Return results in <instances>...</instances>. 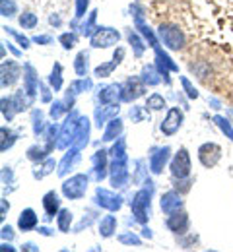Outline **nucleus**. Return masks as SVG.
Listing matches in <instances>:
<instances>
[{
    "label": "nucleus",
    "mask_w": 233,
    "mask_h": 252,
    "mask_svg": "<svg viewBox=\"0 0 233 252\" xmlns=\"http://www.w3.org/2000/svg\"><path fill=\"white\" fill-rule=\"evenodd\" d=\"M111 163H109V179L113 189H125L129 183V158H127V142L125 138H117L113 148L109 150Z\"/></svg>",
    "instance_id": "1"
},
{
    "label": "nucleus",
    "mask_w": 233,
    "mask_h": 252,
    "mask_svg": "<svg viewBox=\"0 0 233 252\" xmlns=\"http://www.w3.org/2000/svg\"><path fill=\"white\" fill-rule=\"evenodd\" d=\"M144 189H140L134 198L131 200V210H133L134 220L142 225H146L148 220H150V204H152V194H154V185L150 179L144 181Z\"/></svg>",
    "instance_id": "2"
},
{
    "label": "nucleus",
    "mask_w": 233,
    "mask_h": 252,
    "mask_svg": "<svg viewBox=\"0 0 233 252\" xmlns=\"http://www.w3.org/2000/svg\"><path fill=\"white\" fill-rule=\"evenodd\" d=\"M88 183H90V177L84 175V173H78L74 177L67 179L63 183V194L67 200H80L86 196V190H88Z\"/></svg>",
    "instance_id": "3"
},
{
    "label": "nucleus",
    "mask_w": 233,
    "mask_h": 252,
    "mask_svg": "<svg viewBox=\"0 0 233 252\" xmlns=\"http://www.w3.org/2000/svg\"><path fill=\"white\" fill-rule=\"evenodd\" d=\"M160 37H162V41H164V45H166L169 51H181L183 47H185V43H187V39H185V33L179 30V26H173V24H162L160 26Z\"/></svg>",
    "instance_id": "4"
},
{
    "label": "nucleus",
    "mask_w": 233,
    "mask_h": 252,
    "mask_svg": "<svg viewBox=\"0 0 233 252\" xmlns=\"http://www.w3.org/2000/svg\"><path fill=\"white\" fill-rule=\"evenodd\" d=\"M121 41V33L113 28H98L94 35L90 37V43L94 49H107V47H113Z\"/></svg>",
    "instance_id": "5"
},
{
    "label": "nucleus",
    "mask_w": 233,
    "mask_h": 252,
    "mask_svg": "<svg viewBox=\"0 0 233 252\" xmlns=\"http://www.w3.org/2000/svg\"><path fill=\"white\" fill-rule=\"evenodd\" d=\"M94 200H96V204L103 208V210H109V212H119L121 208H123V196L121 194H115V192H111V190L107 189H98L96 190V196H94Z\"/></svg>",
    "instance_id": "6"
},
{
    "label": "nucleus",
    "mask_w": 233,
    "mask_h": 252,
    "mask_svg": "<svg viewBox=\"0 0 233 252\" xmlns=\"http://www.w3.org/2000/svg\"><path fill=\"white\" fill-rule=\"evenodd\" d=\"M169 169H171L173 179H187L191 175V156L185 148H181L175 154V158L169 163Z\"/></svg>",
    "instance_id": "7"
},
{
    "label": "nucleus",
    "mask_w": 233,
    "mask_h": 252,
    "mask_svg": "<svg viewBox=\"0 0 233 252\" xmlns=\"http://www.w3.org/2000/svg\"><path fill=\"white\" fill-rule=\"evenodd\" d=\"M78 119H80L78 111H70V115L67 117L65 125H63L61 132H59V144H57L59 150H67L68 146H72V142H74V134H76Z\"/></svg>",
    "instance_id": "8"
},
{
    "label": "nucleus",
    "mask_w": 233,
    "mask_h": 252,
    "mask_svg": "<svg viewBox=\"0 0 233 252\" xmlns=\"http://www.w3.org/2000/svg\"><path fill=\"white\" fill-rule=\"evenodd\" d=\"M146 94V82L138 76L129 78L125 84H123V90H121V101L123 103H133L138 97Z\"/></svg>",
    "instance_id": "9"
},
{
    "label": "nucleus",
    "mask_w": 233,
    "mask_h": 252,
    "mask_svg": "<svg viewBox=\"0 0 233 252\" xmlns=\"http://www.w3.org/2000/svg\"><path fill=\"white\" fill-rule=\"evenodd\" d=\"M183 111L179 109V107H171L169 111H167L166 119L162 121V126H160V130H162V134H166V136H173V134H177L179 132V128L183 126Z\"/></svg>",
    "instance_id": "10"
},
{
    "label": "nucleus",
    "mask_w": 233,
    "mask_h": 252,
    "mask_svg": "<svg viewBox=\"0 0 233 252\" xmlns=\"http://www.w3.org/2000/svg\"><path fill=\"white\" fill-rule=\"evenodd\" d=\"M166 225L173 235H181V237H183V235H187V233H189V227H191L189 214H185L183 210H177V212L169 214Z\"/></svg>",
    "instance_id": "11"
},
{
    "label": "nucleus",
    "mask_w": 233,
    "mask_h": 252,
    "mask_svg": "<svg viewBox=\"0 0 233 252\" xmlns=\"http://www.w3.org/2000/svg\"><path fill=\"white\" fill-rule=\"evenodd\" d=\"M222 159V148L214 142H206L199 148V161L204 167H214L218 165V161Z\"/></svg>",
    "instance_id": "12"
},
{
    "label": "nucleus",
    "mask_w": 233,
    "mask_h": 252,
    "mask_svg": "<svg viewBox=\"0 0 233 252\" xmlns=\"http://www.w3.org/2000/svg\"><path fill=\"white\" fill-rule=\"evenodd\" d=\"M0 74H2V78H0L2 88H10V86H14V84L20 80V76H22V66L8 59V61H4L2 66H0Z\"/></svg>",
    "instance_id": "13"
},
{
    "label": "nucleus",
    "mask_w": 233,
    "mask_h": 252,
    "mask_svg": "<svg viewBox=\"0 0 233 252\" xmlns=\"http://www.w3.org/2000/svg\"><path fill=\"white\" fill-rule=\"evenodd\" d=\"M171 156V148L164 146V148H152V154H150V171L154 175H162L166 163L169 161Z\"/></svg>",
    "instance_id": "14"
},
{
    "label": "nucleus",
    "mask_w": 233,
    "mask_h": 252,
    "mask_svg": "<svg viewBox=\"0 0 233 252\" xmlns=\"http://www.w3.org/2000/svg\"><path fill=\"white\" fill-rule=\"evenodd\" d=\"M156 51V68L160 70V74L164 76V82L169 84L171 80H169V72H177L179 70V66L171 61V57L167 55L166 51H162L160 47H156L154 49Z\"/></svg>",
    "instance_id": "15"
},
{
    "label": "nucleus",
    "mask_w": 233,
    "mask_h": 252,
    "mask_svg": "<svg viewBox=\"0 0 233 252\" xmlns=\"http://www.w3.org/2000/svg\"><path fill=\"white\" fill-rule=\"evenodd\" d=\"M109 152H105V150H98L96 154H94V169H92V173H94V179L101 183L107 175H109V156H107Z\"/></svg>",
    "instance_id": "16"
},
{
    "label": "nucleus",
    "mask_w": 233,
    "mask_h": 252,
    "mask_svg": "<svg viewBox=\"0 0 233 252\" xmlns=\"http://www.w3.org/2000/svg\"><path fill=\"white\" fill-rule=\"evenodd\" d=\"M90 130H92V125H90V119L88 117H80L78 119V125H76V134H74V142L72 146L84 150L90 142Z\"/></svg>",
    "instance_id": "17"
},
{
    "label": "nucleus",
    "mask_w": 233,
    "mask_h": 252,
    "mask_svg": "<svg viewBox=\"0 0 233 252\" xmlns=\"http://www.w3.org/2000/svg\"><path fill=\"white\" fill-rule=\"evenodd\" d=\"M183 198H181V192H177V190H169L166 192L164 196H162V202H160V206H162V212L164 214H173V212H177V210H183Z\"/></svg>",
    "instance_id": "18"
},
{
    "label": "nucleus",
    "mask_w": 233,
    "mask_h": 252,
    "mask_svg": "<svg viewBox=\"0 0 233 252\" xmlns=\"http://www.w3.org/2000/svg\"><path fill=\"white\" fill-rule=\"evenodd\" d=\"M80 148H76V146H70V150H68L67 154H65V158H63V161L59 163V177H67L68 173L78 165V161H80Z\"/></svg>",
    "instance_id": "19"
},
{
    "label": "nucleus",
    "mask_w": 233,
    "mask_h": 252,
    "mask_svg": "<svg viewBox=\"0 0 233 252\" xmlns=\"http://www.w3.org/2000/svg\"><path fill=\"white\" fill-rule=\"evenodd\" d=\"M119 101L117 103H111V105H103V107H98L96 113H94V121H96V126L101 128L103 125H107L111 119H115L119 115Z\"/></svg>",
    "instance_id": "20"
},
{
    "label": "nucleus",
    "mask_w": 233,
    "mask_h": 252,
    "mask_svg": "<svg viewBox=\"0 0 233 252\" xmlns=\"http://www.w3.org/2000/svg\"><path fill=\"white\" fill-rule=\"evenodd\" d=\"M123 59H125V49H121V47H119V49L115 51V55H113V61H111V63L100 64V66L94 70V76H98V78H107V76H111V74H113V70L123 63Z\"/></svg>",
    "instance_id": "21"
},
{
    "label": "nucleus",
    "mask_w": 233,
    "mask_h": 252,
    "mask_svg": "<svg viewBox=\"0 0 233 252\" xmlns=\"http://www.w3.org/2000/svg\"><path fill=\"white\" fill-rule=\"evenodd\" d=\"M39 86H41V82H39V76H37L35 68L30 63L24 64V88H26V92L32 97H35L39 92Z\"/></svg>",
    "instance_id": "22"
},
{
    "label": "nucleus",
    "mask_w": 233,
    "mask_h": 252,
    "mask_svg": "<svg viewBox=\"0 0 233 252\" xmlns=\"http://www.w3.org/2000/svg\"><path fill=\"white\" fill-rule=\"evenodd\" d=\"M121 90H123L121 84H109V86L100 88V94H98L100 103L101 105H111V103L121 101Z\"/></svg>",
    "instance_id": "23"
},
{
    "label": "nucleus",
    "mask_w": 233,
    "mask_h": 252,
    "mask_svg": "<svg viewBox=\"0 0 233 252\" xmlns=\"http://www.w3.org/2000/svg\"><path fill=\"white\" fill-rule=\"evenodd\" d=\"M43 208H45V214H47V220H53L55 216H59L61 212V198L55 190L47 192L43 196Z\"/></svg>",
    "instance_id": "24"
},
{
    "label": "nucleus",
    "mask_w": 233,
    "mask_h": 252,
    "mask_svg": "<svg viewBox=\"0 0 233 252\" xmlns=\"http://www.w3.org/2000/svg\"><path fill=\"white\" fill-rule=\"evenodd\" d=\"M123 130H125L123 121H121L119 117H115V119H111V121L107 123V128H105L101 140H103V142H113V140H117V138L123 136Z\"/></svg>",
    "instance_id": "25"
},
{
    "label": "nucleus",
    "mask_w": 233,
    "mask_h": 252,
    "mask_svg": "<svg viewBox=\"0 0 233 252\" xmlns=\"http://www.w3.org/2000/svg\"><path fill=\"white\" fill-rule=\"evenodd\" d=\"M18 227H20V231H24V233L33 231L35 227H37V214H35L32 208H26V210L20 214V218H18Z\"/></svg>",
    "instance_id": "26"
},
{
    "label": "nucleus",
    "mask_w": 233,
    "mask_h": 252,
    "mask_svg": "<svg viewBox=\"0 0 233 252\" xmlns=\"http://www.w3.org/2000/svg\"><path fill=\"white\" fill-rule=\"evenodd\" d=\"M140 78L146 82V86H158V84H162V80H164V76L160 74V70L156 68V64H152V66H144Z\"/></svg>",
    "instance_id": "27"
},
{
    "label": "nucleus",
    "mask_w": 233,
    "mask_h": 252,
    "mask_svg": "<svg viewBox=\"0 0 233 252\" xmlns=\"http://www.w3.org/2000/svg\"><path fill=\"white\" fill-rule=\"evenodd\" d=\"M55 167H57V161L51 158L43 159V161H39L37 165H35L33 169V179H43V177H47V175H51L53 171H55Z\"/></svg>",
    "instance_id": "28"
},
{
    "label": "nucleus",
    "mask_w": 233,
    "mask_h": 252,
    "mask_svg": "<svg viewBox=\"0 0 233 252\" xmlns=\"http://www.w3.org/2000/svg\"><path fill=\"white\" fill-rule=\"evenodd\" d=\"M88 70H90V55L86 51H80L74 59V72L80 76V78H86L88 76Z\"/></svg>",
    "instance_id": "29"
},
{
    "label": "nucleus",
    "mask_w": 233,
    "mask_h": 252,
    "mask_svg": "<svg viewBox=\"0 0 233 252\" xmlns=\"http://www.w3.org/2000/svg\"><path fill=\"white\" fill-rule=\"evenodd\" d=\"M12 97H14V105H16V109H18V113L30 109L32 103H33V97L26 92V88H24V90H18Z\"/></svg>",
    "instance_id": "30"
},
{
    "label": "nucleus",
    "mask_w": 233,
    "mask_h": 252,
    "mask_svg": "<svg viewBox=\"0 0 233 252\" xmlns=\"http://www.w3.org/2000/svg\"><path fill=\"white\" fill-rule=\"evenodd\" d=\"M115 231H117V218L115 216H105L100 221V235L103 239H109V237L115 235Z\"/></svg>",
    "instance_id": "31"
},
{
    "label": "nucleus",
    "mask_w": 233,
    "mask_h": 252,
    "mask_svg": "<svg viewBox=\"0 0 233 252\" xmlns=\"http://www.w3.org/2000/svg\"><path fill=\"white\" fill-rule=\"evenodd\" d=\"M0 136H2V140H0V152H8L18 142V134L14 130L6 128V126L0 128Z\"/></svg>",
    "instance_id": "32"
},
{
    "label": "nucleus",
    "mask_w": 233,
    "mask_h": 252,
    "mask_svg": "<svg viewBox=\"0 0 233 252\" xmlns=\"http://www.w3.org/2000/svg\"><path fill=\"white\" fill-rule=\"evenodd\" d=\"M32 126H33V134L35 136H43L47 125H45V117H43V111L41 109H33L32 111Z\"/></svg>",
    "instance_id": "33"
},
{
    "label": "nucleus",
    "mask_w": 233,
    "mask_h": 252,
    "mask_svg": "<svg viewBox=\"0 0 233 252\" xmlns=\"http://www.w3.org/2000/svg\"><path fill=\"white\" fill-rule=\"evenodd\" d=\"M49 86H51L53 92H61V88H63V66H61L59 63H55L53 70H51Z\"/></svg>",
    "instance_id": "34"
},
{
    "label": "nucleus",
    "mask_w": 233,
    "mask_h": 252,
    "mask_svg": "<svg viewBox=\"0 0 233 252\" xmlns=\"http://www.w3.org/2000/svg\"><path fill=\"white\" fill-rule=\"evenodd\" d=\"M92 88H94V84H92V80H90V78H80V80H74V82L70 84L68 94L80 95V94H84V92H90Z\"/></svg>",
    "instance_id": "35"
},
{
    "label": "nucleus",
    "mask_w": 233,
    "mask_h": 252,
    "mask_svg": "<svg viewBox=\"0 0 233 252\" xmlns=\"http://www.w3.org/2000/svg\"><path fill=\"white\" fill-rule=\"evenodd\" d=\"M127 39H129V43H131V47H133V53L136 59H140L142 55H144V51H146V45H144V41L138 37V33H134L133 30H129L127 33Z\"/></svg>",
    "instance_id": "36"
},
{
    "label": "nucleus",
    "mask_w": 233,
    "mask_h": 252,
    "mask_svg": "<svg viewBox=\"0 0 233 252\" xmlns=\"http://www.w3.org/2000/svg\"><path fill=\"white\" fill-rule=\"evenodd\" d=\"M0 105H2V117H4V121L10 123L14 119V115L18 113V109L14 105V97H2L0 99Z\"/></svg>",
    "instance_id": "37"
},
{
    "label": "nucleus",
    "mask_w": 233,
    "mask_h": 252,
    "mask_svg": "<svg viewBox=\"0 0 233 252\" xmlns=\"http://www.w3.org/2000/svg\"><path fill=\"white\" fill-rule=\"evenodd\" d=\"M96 20H98V10H92V12H90V16H88V20L80 26V33H82V35H86V37H92L94 32L98 30V28H96Z\"/></svg>",
    "instance_id": "38"
},
{
    "label": "nucleus",
    "mask_w": 233,
    "mask_h": 252,
    "mask_svg": "<svg viewBox=\"0 0 233 252\" xmlns=\"http://www.w3.org/2000/svg\"><path fill=\"white\" fill-rule=\"evenodd\" d=\"M148 111H164V107H166V99H164V95L160 94H152L148 99H146V105H144Z\"/></svg>",
    "instance_id": "39"
},
{
    "label": "nucleus",
    "mask_w": 233,
    "mask_h": 252,
    "mask_svg": "<svg viewBox=\"0 0 233 252\" xmlns=\"http://www.w3.org/2000/svg\"><path fill=\"white\" fill-rule=\"evenodd\" d=\"M47 158H49V152H47L45 146H32L28 150V159L33 161V163H39V161H43V159Z\"/></svg>",
    "instance_id": "40"
},
{
    "label": "nucleus",
    "mask_w": 233,
    "mask_h": 252,
    "mask_svg": "<svg viewBox=\"0 0 233 252\" xmlns=\"http://www.w3.org/2000/svg\"><path fill=\"white\" fill-rule=\"evenodd\" d=\"M70 223H72V212L70 210H61L59 216H57V225L63 233L70 231Z\"/></svg>",
    "instance_id": "41"
},
{
    "label": "nucleus",
    "mask_w": 233,
    "mask_h": 252,
    "mask_svg": "<svg viewBox=\"0 0 233 252\" xmlns=\"http://www.w3.org/2000/svg\"><path fill=\"white\" fill-rule=\"evenodd\" d=\"M18 14V4L14 0H0V16L14 18Z\"/></svg>",
    "instance_id": "42"
},
{
    "label": "nucleus",
    "mask_w": 233,
    "mask_h": 252,
    "mask_svg": "<svg viewBox=\"0 0 233 252\" xmlns=\"http://www.w3.org/2000/svg\"><path fill=\"white\" fill-rule=\"evenodd\" d=\"M2 30L8 33V35H12V37H14V39H16L18 43H20V47H22L24 51L32 47V43H33V41H32V39H28V37H26L24 33H18L16 30H14V28H8V26H6V28H2Z\"/></svg>",
    "instance_id": "43"
},
{
    "label": "nucleus",
    "mask_w": 233,
    "mask_h": 252,
    "mask_svg": "<svg viewBox=\"0 0 233 252\" xmlns=\"http://www.w3.org/2000/svg\"><path fill=\"white\" fill-rule=\"evenodd\" d=\"M214 123L218 125V128L222 130V134H226L230 140L233 142V126H232V123L226 119V117H222V115H216L214 117Z\"/></svg>",
    "instance_id": "44"
},
{
    "label": "nucleus",
    "mask_w": 233,
    "mask_h": 252,
    "mask_svg": "<svg viewBox=\"0 0 233 252\" xmlns=\"http://www.w3.org/2000/svg\"><path fill=\"white\" fill-rule=\"evenodd\" d=\"M37 24H39V20H37V16H35L33 12H24L20 16V26L24 30H35Z\"/></svg>",
    "instance_id": "45"
},
{
    "label": "nucleus",
    "mask_w": 233,
    "mask_h": 252,
    "mask_svg": "<svg viewBox=\"0 0 233 252\" xmlns=\"http://www.w3.org/2000/svg\"><path fill=\"white\" fill-rule=\"evenodd\" d=\"M117 241H119L121 245H129V247H140V245H142V239L136 237L133 231H131V233H123V235H119Z\"/></svg>",
    "instance_id": "46"
},
{
    "label": "nucleus",
    "mask_w": 233,
    "mask_h": 252,
    "mask_svg": "<svg viewBox=\"0 0 233 252\" xmlns=\"http://www.w3.org/2000/svg\"><path fill=\"white\" fill-rule=\"evenodd\" d=\"M88 6H90V0H76V14H74V22H72V28L76 26L78 20H82L88 12Z\"/></svg>",
    "instance_id": "47"
},
{
    "label": "nucleus",
    "mask_w": 233,
    "mask_h": 252,
    "mask_svg": "<svg viewBox=\"0 0 233 252\" xmlns=\"http://www.w3.org/2000/svg\"><path fill=\"white\" fill-rule=\"evenodd\" d=\"M68 111L67 105H65V101H55L53 105H51V111H49V115H51V119L53 121H57V119H61L63 117V113Z\"/></svg>",
    "instance_id": "48"
},
{
    "label": "nucleus",
    "mask_w": 233,
    "mask_h": 252,
    "mask_svg": "<svg viewBox=\"0 0 233 252\" xmlns=\"http://www.w3.org/2000/svg\"><path fill=\"white\" fill-rule=\"evenodd\" d=\"M59 41H61V45L70 51V49H74L76 47V41H78V37H76V33H63L61 37H59Z\"/></svg>",
    "instance_id": "49"
},
{
    "label": "nucleus",
    "mask_w": 233,
    "mask_h": 252,
    "mask_svg": "<svg viewBox=\"0 0 233 252\" xmlns=\"http://www.w3.org/2000/svg\"><path fill=\"white\" fill-rule=\"evenodd\" d=\"M181 84H183V90H185V94L189 95L191 99H199V92H197V88L191 84V80H189L187 76H181Z\"/></svg>",
    "instance_id": "50"
},
{
    "label": "nucleus",
    "mask_w": 233,
    "mask_h": 252,
    "mask_svg": "<svg viewBox=\"0 0 233 252\" xmlns=\"http://www.w3.org/2000/svg\"><path fill=\"white\" fill-rule=\"evenodd\" d=\"M146 107H131V119H133V123H142L144 119H146Z\"/></svg>",
    "instance_id": "51"
},
{
    "label": "nucleus",
    "mask_w": 233,
    "mask_h": 252,
    "mask_svg": "<svg viewBox=\"0 0 233 252\" xmlns=\"http://www.w3.org/2000/svg\"><path fill=\"white\" fill-rule=\"evenodd\" d=\"M173 185H175V190H177V192L183 194V192H189V190H191V185H193V183H191V179L187 177V179H175Z\"/></svg>",
    "instance_id": "52"
},
{
    "label": "nucleus",
    "mask_w": 233,
    "mask_h": 252,
    "mask_svg": "<svg viewBox=\"0 0 233 252\" xmlns=\"http://www.w3.org/2000/svg\"><path fill=\"white\" fill-rule=\"evenodd\" d=\"M2 183L4 185H14V173H12V169L10 167H2Z\"/></svg>",
    "instance_id": "53"
},
{
    "label": "nucleus",
    "mask_w": 233,
    "mask_h": 252,
    "mask_svg": "<svg viewBox=\"0 0 233 252\" xmlns=\"http://www.w3.org/2000/svg\"><path fill=\"white\" fill-rule=\"evenodd\" d=\"M39 92H41V101H43V103H51V90H49L45 84L39 86Z\"/></svg>",
    "instance_id": "54"
},
{
    "label": "nucleus",
    "mask_w": 233,
    "mask_h": 252,
    "mask_svg": "<svg viewBox=\"0 0 233 252\" xmlns=\"http://www.w3.org/2000/svg\"><path fill=\"white\" fill-rule=\"evenodd\" d=\"M32 41L37 43V45H51V43H53V37H51V35H37Z\"/></svg>",
    "instance_id": "55"
},
{
    "label": "nucleus",
    "mask_w": 233,
    "mask_h": 252,
    "mask_svg": "<svg viewBox=\"0 0 233 252\" xmlns=\"http://www.w3.org/2000/svg\"><path fill=\"white\" fill-rule=\"evenodd\" d=\"M0 235H2V241H6V239H8V241H12V239H14V229H12L10 225H4Z\"/></svg>",
    "instance_id": "56"
},
{
    "label": "nucleus",
    "mask_w": 233,
    "mask_h": 252,
    "mask_svg": "<svg viewBox=\"0 0 233 252\" xmlns=\"http://www.w3.org/2000/svg\"><path fill=\"white\" fill-rule=\"evenodd\" d=\"M136 167H138V169H136V177H133V179L134 181H142V177H144V161L138 159V161H136Z\"/></svg>",
    "instance_id": "57"
},
{
    "label": "nucleus",
    "mask_w": 233,
    "mask_h": 252,
    "mask_svg": "<svg viewBox=\"0 0 233 252\" xmlns=\"http://www.w3.org/2000/svg\"><path fill=\"white\" fill-rule=\"evenodd\" d=\"M49 24H51V26H55V28H61L63 20H61V16H59V14H51V16H49Z\"/></svg>",
    "instance_id": "58"
},
{
    "label": "nucleus",
    "mask_w": 233,
    "mask_h": 252,
    "mask_svg": "<svg viewBox=\"0 0 233 252\" xmlns=\"http://www.w3.org/2000/svg\"><path fill=\"white\" fill-rule=\"evenodd\" d=\"M8 210H10V204H8V200L2 198V202H0V220L6 218V212H8Z\"/></svg>",
    "instance_id": "59"
},
{
    "label": "nucleus",
    "mask_w": 233,
    "mask_h": 252,
    "mask_svg": "<svg viewBox=\"0 0 233 252\" xmlns=\"http://www.w3.org/2000/svg\"><path fill=\"white\" fill-rule=\"evenodd\" d=\"M37 233H39V235H45V237H53V235H55L49 227H39V231H37Z\"/></svg>",
    "instance_id": "60"
},
{
    "label": "nucleus",
    "mask_w": 233,
    "mask_h": 252,
    "mask_svg": "<svg viewBox=\"0 0 233 252\" xmlns=\"http://www.w3.org/2000/svg\"><path fill=\"white\" fill-rule=\"evenodd\" d=\"M22 251H33V252H37V251H39V247H35L33 243H26V245H22Z\"/></svg>",
    "instance_id": "61"
},
{
    "label": "nucleus",
    "mask_w": 233,
    "mask_h": 252,
    "mask_svg": "<svg viewBox=\"0 0 233 252\" xmlns=\"http://www.w3.org/2000/svg\"><path fill=\"white\" fill-rule=\"evenodd\" d=\"M142 237H146V239H152V237H154V235H152V229L144 225V227H142Z\"/></svg>",
    "instance_id": "62"
},
{
    "label": "nucleus",
    "mask_w": 233,
    "mask_h": 252,
    "mask_svg": "<svg viewBox=\"0 0 233 252\" xmlns=\"http://www.w3.org/2000/svg\"><path fill=\"white\" fill-rule=\"evenodd\" d=\"M4 43H6V41H4ZM6 47H8V49H10V51H12V53H14L16 57H20V51H18V49L14 47V43H6Z\"/></svg>",
    "instance_id": "63"
},
{
    "label": "nucleus",
    "mask_w": 233,
    "mask_h": 252,
    "mask_svg": "<svg viewBox=\"0 0 233 252\" xmlns=\"http://www.w3.org/2000/svg\"><path fill=\"white\" fill-rule=\"evenodd\" d=\"M0 251L2 252H6V251H14V247H12V245H6V241H4V243H2V247H0Z\"/></svg>",
    "instance_id": "64"
}]
</instances>
